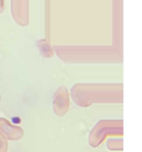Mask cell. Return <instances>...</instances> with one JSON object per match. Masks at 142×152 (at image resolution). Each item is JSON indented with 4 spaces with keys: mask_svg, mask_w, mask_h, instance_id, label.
Instances as JSON below:
<instances>
[{
    "mask_svg": "<svg viewBox=\"0 0 142 152\" xmlns=\"http://www.w3.org/2000/svg\"><path fill=\"white\" fill-rule=\"evenodd\" d=\"M123 120H101L90 132L88 142L93 148H97L107 137L123 136Z\"/></svg>",
    "mask_w": 142,
    "mask_h": 152,
    "instance_id": "3957f363",
    "label": "cell"
},
{
    "mask_svg": "<svg viewBox=\"0 0 142 152\" xmlns=\"http://www.w3.org/2000/svg\"><path fill=\"white\" fill-rule=\"evenodd\" d=\"M0 99H1V96H0Z\"/></svg>",
    "mask_w": 142,
    "mask_h": 152,
    "instance_id": "9c48e42d",
    "label": "cell"
},
{
    "mask_svg": "<svg viewBox=\"0 0 142 152\" xmlns=\"http://www.w3.org/2000/svg\"><path fill=\"white\" fill-rule=\"evenodd\" d=\"M106 146L110 151H122V139H109L106 142Z\"/></svg>",
    "mask_w": 142,
    "mask_h": 152,
    "instance_id": "52a82bcc",
    "label": "cell"
},
{
    "mask_svg": "<svg viewBox=\"0 0 142 152\" xmlns=\"http://www.w3.org/2000/svg\"><path fill=\"white\" fill-rule=\"evenodd\" d=\"M70 108V94L64 86H60L53 96V110L59 117H63Z\"/></svg>",
    "mask_w": 142,
    "mask_h": 152,
    "instance_id": "277c9868",
    "label": "cell"
},
{
    "mask_svg": "<svg viewBox=\"0 0 142 152\" xmlns=\"http://www.w3.org/2000/svg\"><path fill=\"white\" fill-rule=\"evenodd\" d=\"M37 45H38L40 52L44 56L50 58L54 55V50L50 47V45L47 42V41L44 39L39 40Z\"/></svg>",
    "mask_w": 142,
    "mask_h": 152,
    "instance_id": "8992f818",
    "label": "cell"
},
{
    "mask_svg": "<svg viewBox=\"0 0 142 152\" xmlns=\"http://www.w3.org/2000/svg\"><path fill=\"white\" fill-rule=\"evenodd\" d=\"M54 51L64 62L69 63L118 62L121 53L112 46L57 45Z\"/></svg>",
    "mask_w": 142,
    "mask_h": 152,
    "instance_id": "7a4b0ae2",
    "label": "cell"
},
{
    "mask_svg": "<svg viewBox=\"0 0 142 152\" xmlns=\"http://www.w3.org/2000/svg\"><path fill=\"white\" fill-rule=\"evenodd\" d=\"M77 105L87 108L93 103H120L124 99L122 83H77L71 88Z\"/></svg>",
    "mask_w": 142,
    "mask_h": 152,
    "instance_id": "6da1fadb",
    "label": "cell"
},
{
    "mask_svg": "<svg viewBox=\"0 0 142 152\" xmlns=\"http://www.w3.org/2000/svg\"><path fill=\"white\" fill-rule=\"evenodd\" d=\"M7 151V142L2 134L0 133V152Z\"/></svg>",
    "mask_w": 142,
    "mask_h": 152,
    "instance_id": "ba28073f",
    "label": "cell"
},
{
    "mask_svg": "<svg viewBox=\"0 0 142 152\" xmlns=\"http://www.w3.org/2000/svg\"><path fill=\"white\" fill-rule=\"evenodd\" d=\"M0 133L10 140H18L24 136V132L20 127L13 126L4 118H0Z\"/></svg>",
    "mask_w": 142,
    "mask_h": 152,
    "instance_id": "5b68a950",
    "label": "cell"
}]
</instances>
